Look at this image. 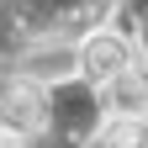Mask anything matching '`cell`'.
Returning <instances> with one entry per match:
<instances>
[{
  "label": "cell",
  "mask_w": 148,
  "mask_h": 148,
  "mask_svg": "<svg viewBox=\"0 0 148 148\" xmlns=\"http://www.w3.org/2000/svg\"><path fill=\"white\" fill-rule=\"evenodd\" d=\"M79 74L95 90H111L122 74H132V42H127L122 32H111V27L90 32L85 42H79Z\"/></svg>",
  "instance_id": "6da1fadb"
},
{
  "label": "cell",
  "mask_w": 148,
  "mask_h": 148,
  "mask_svg": "<svg viewBox=\"0 0 148 148\" xmlns=\"http://www.w3.org/2000/svg\"><path fill=\"white\" fill-rule=\"evenodd\" d=\"M0 122H5V127H21V132L32 138L37 127L48 122V101H42V90H37V85H16L11 95H5V106H0Z\"/></svg>",
  "instance_id": "7a4b0ae2"
},
{
  "label": "cell",
  "mask_w": 148,
  "mask_h": 148,
  "mask_svg": "<svg viewBox=\"0 0 148 148\" xmlns=\"http://www.w3.org/2000/svg\"><path fill=\"white\" fill-rule=\"evenodd\" d=\"M111 111H116V116H143L148 122V85L138 79V69L111 85Z\"/></svg>",
  "instance_id": "3957f363"
},
{
  "label": "cell",
  "mask_w": 148,
  "mask_h": 148,
  "mask_svg": "<svg viewBox=\"0 0 148 148\" xmlns=\"http://www.w3.org/2000/svg\"><path fill=\"white\" fill-rule=\"evenodd\" d=\"M101 148H143V116H116L101 127Z\"/></svg>",
  "instance_id": "277c9868"
},
{
  "label": "cell",
  "mask_w": 148,
  "mask_h": 148,
  "mask_svg": "<svg viewBox=\"0 0 148 148\" xmlns=\"http://www.w3.org/2000/svg\"><path fill=\"white\" fill-rule=\"evenodd\" d=\"M0 148H32V143H27L21 127H5V122H0Z\"/></svg>",
  "instance_id": "5b68a950"
}]
</instances>
